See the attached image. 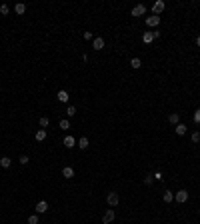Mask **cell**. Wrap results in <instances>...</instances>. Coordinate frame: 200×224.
<instances>
[{
	"label": "cell",
	"mask_w": 200,
	"mask_h": 224,
	"mask_svg": "<svg viewBox=\"0 0 200 224\" xmlns=\"http://www.w3.org/2000/svg\"><path fill=\"white\" fill-rule=\"evenodd\" d=\"M28 162H30V158L26 156V154H24V156H20V164H28Z\"/></svg>",
	"instance_id": "obj_29"
},
{
	"label": "cell",
	"mask_w": 200,
	"mask_h": 224,
	"mask_svg": "<svg viewBox=\"0 0 200 224\" xmlns=\"http://www.w3.org/2000/svg\"><path fill=\"white\" fill-rule=\"evenodd\" d=\"M46 210H48V202L46 200H40V202L36 204V214H44Z\"/></svg>",
	"instance_id": "obj_7"
},
{
	"label": "cell",
	"mask_w": 200,
	"mask_h": 224,
	"mask_svg": "<svg viewBox=\"0 0 200 224\" xmlns=\"http://www.w3.org/2000/svg\"><path fill=\"white\" fill-rule=\"evenodd\" d=\"M196 44H198V46H200V36H196Z\"/></svg>",
	"instance_id": "obj_32"
},
{
	"label": "cell",
	"mask_w": 200,
	"mask_h": 224,
	"mask_svg": "<svg viewBox=\"0 0 200 224\" xmlns=\"http://www.w3.org/2000/svg\"><path fill=\"white\" fill-rule=\"evenodd\" d=\"M114 218H116L114 210H106V212H104V216H102V224H112V222H114Z\"/></svg>",
	"instance_id": "obj_2"
},
{
	"label": "cell",
	"mask_w": 200,
	"mask_h": 224,
	"mask_svg": "<svg viewBox=\"0 0 200 224\" xmlns=\"http://www.w3.org/2000/svg\"><path fill=\"white\" fill-rule=\"evenodd\" d=\"M28 224H38V216H36V214L28 216Z\"/></svg>",
	"instance_id": "obj_23"
},
{
	"label": "cell",
	"mask_w": 200,
	"mask_h": 224,
	"mask_svg": "<svg viewBox=\"0 0 200 224\" xmlns=\"http://www.w3.org/2000/svg\"><path fill=\"white\" fill-rule=\"evenodd\" d=\"M66 114H68V118H70V116H74V114H76V108H74V106H68Z\"/></svg>",
	"instance_id": "obj_24"
},
{
	"label": "cell",
	"mask_w": 200,
	"mask_h": 224,
	"mask_svg": "<svg viewBox=\"0 0 200 224\" xmlns=\"http://www.w3.org/2000/svg\"><path fill=\"white\" fill-rule=\"evenodd\" d=\"M172 200H174V194H172V192H168V190H164V202L170 204Z\"/></svg>",
	"instance_id": "obj_18"
},
{
	"label": "cell",
	"mask_w": 200,
	"mask_h": 224,
	"mask_svg": "<svg viewBox=\"0 0 200 224\" xmlns=\"http://www.w3.org/2000/svg\"><path fill=\"white\" fill-rule=\"evenodd\" d=\"M146 14V6L144 4H136L132 8V16H144Z\"/></svg>",
	"instance_id": "obj_4"
},
{
	"label": "cell",
	"mask_w": 200,
	"mask_h": 224,
	"mask_svg": "<svg viewBox=\"0 0 200 224\" xmlns=\"http://www.w3.org/2000/svg\"><path fill=\"white\" fill-rule=\"evenodd\" d=\"M64 146H66V148H72V146H76V140H74L72 138V136H66V138H64Z\"/></svg>",
	"instance_id": "obj_10"
},
{
	"label": "cell",
	"mask_w": 200,
	"mask_h": 224,
	"mask_svg": "<svg viewBox=\"0 0 200 224\" xmlns=\"http://www.w3.org/2000/svg\"><path fill=\"white\" fill-rule=\"evenodd\" d=\"M152 12H154V16H160V12H164V2L162 0H158V2L152 4Z\"/></svg>",
	"instance_id": "obj_3"
},
{
	"label": "cell",
	"mask_w": 200,
	"mask_h": 224,
	"mask_svg": "<svg viewBox=\"0 0 200 224\" xmlns=\"http://www.w3.org/2000/svg\"><path fill=\"white\" fill-rule=\"evenodd\" d=\"M186 130H188V128L184 126V124H176V128H174V132L178 136H184V134H186Z\"/></svg>",
	"instance_id": "obj_11"
},
{
	"label": "cell",
	"mask_w": 200,
	"mask_h": 224,
	"mask_svg": "<svg viewBox=\"0 0 200 224\" xmlns=\"http://www.w3.org/2000/svg\"><path fill=\"white\" fill-rule=\"evenodd\" d=\"M146 24H148L150 28H156V26L160 24V16H146Z\"/></svg>",
	"instance_id": "obj_5"
},
{
	"label": "cell",
	"mask_w": 200,
	"mask_h": 224,
	"mask_svg": "<svg viewBox=\"0 0 200 224\" xmlns=\"http://www.w3.org/2000/svg\"><path fill=\"white\" fill-rule=\"evenodd\" d=\"M174 200H176V202H180V204H182V202H186V200H188V192H186V190H180V192H176V194H174Z\"/></svg>",
	"instance_id": "obj_6"
},
{
	"label": "cell",
	"mask_w": 200,
	"mask_h": 224,
	"mask_svg": "<svg viewBox=\"0 0 200 224\" xmlns=\"http://www.w3.org/2000/svg\"><path fill=\"white\" fill-rule=\"evenodd\" d=\"M142 40H144L146 44H150V42L154 40V34H152V32H144V34H142Z\"/></svg>",
	"instance_id": "obj_15"
},
{
	"label": "cell",
	"mask_w": 200,
	"mask_h": 224,
	"mask_svg": "<svg viewBox=\"0 0 200 224\" xmlns=\"http://www.w3.org/2000/svg\"><path fill=\"white\" fill-rule=\"evenodd\" d=\"M130 66L134 68V70H136V68H140L142 66V62H140V58H132L130 60Z\"/></svg>",
	"instance_id": "obj_19"
},
{
	"label": "cell",
	"mask_w": 200,
	"mask_h": 224,
	"mask_svg": "<svg viewBox=\"0 0 200 224\" xmlns=\"http://www.w3.org/2000/svg\"><path fill=\"white\" fill-rule=\"evenodd\" d=\"M36 140H38V142H42V140H46V130H44V128H40V130H36Z\"/></svg>",
	"instance_id": "obj_13"
},
{
	"label": "cell",
	"mask_w": 200,
	"mask_h": 224,
	"mask_svg": "<svg viewBox=\"0 0 200 224\" xmlns=\"http://www.w3.org/2000/svg\"><path fill=\"white\" fill-rule=\"evenodd\" d=\"M106 202H108V206H118V202H120V196H118V192H108V196H106Z\"/></svg>",
	"instance_id": "obj_1"
},
{
	"label": "cell",
	"mask_w": 200,
	"mask_h": 224,
	"mask_svg": "<svg viewBox=\"0 0 200 224\" xmlns=\"http://www.w3.org/2000/svg\"><path fill=\"white\" fill-rule=\"evenodd\" d=\"M190 138H192V142H198V140H200V132H192Z\"/></svg>",
	"instance_id": "obj_27"
},
{
	"label": "cell",
	"mask_w": 200,
	"mask_h": 224,
	"mask_svg": "<svg viewBox=\"0 0 200 224\" xmlns=\"http://www.w3.org/2000/svg\"><path fill=\"white\" fill-rule=\"evenodd\" d=\"M60 128H62V130H68V128H70L68 118H62V120H60Z\"/></svg>",
	"instance_id": "obj_21"
},
{
	"label": "cell",
	"mask_w": 200,
	"mask_h": 224,
	"mask_svg": "<svg viewBox=\"0 0 200 224\" xmlns=\"http://www.w3.org/2000/svg\"><path fill=\"white\" fill-rule=\"evenodd\" d=\"M152 176H154V180H162V178H164V174H162V172H154Z\"/></svg>",
	"instance_id": "obj_28"
},
{
	"label": "cell",
	"mask_w": 200,
	"mask_h": 224,
	"mask_svg": "<svg viewBox=\"0 0 200 224\" xmlns=\"http://www.w3.org/2000/svg\"><path fill=\"white\" fill-rule=\"evenodd\" d=\"M58 100L60 102H68V92H66V90H60L58 92Z\"/></svg>",
	"instance_id": "obj_17"
},
{
	"label": "cell",
	"mask_w": 200,
	"mask_h": 224,
	"mask_svg": "<svg viewBox=\"0 0 200 224\" xmlns=\"http://www.w3.org/2000/svg\"><path fill=\"white\" fill-rule=\"evenodd\" d=\"M194 122H198V124H200V108L194 112Z\"/></svg>",
	"instance_id": "obj_30"
},
{
	"label": "cell",
	"mask_w": 200,
	"mask_h": 224,
	"mask_svg": "<svg viewBox=\"0 0 200 224\" xmlns=\"http://www.w3.org/2000/svg\"><path fill=\"white\" fill-rule=\"evenodd\" d=\"M14 10H16V14H24V12H26V4H22V2H18V4L14 6Z\"/></svg>",
	"instance_id": "obj_16"
},
{
	"label": "cell",
	"mask_w": 200,
	"mask_h": 224,
	"mask_svg": "<svg viewBox=\"0 0 200 224\" xmlns=\"http://www.w3.org/2000/svg\"><path fill=\"white\" fill-rule=\"evenodd\" d=\"M38 124H40V128H46V126H48V124H50V120H48V118H46V116H42V118H40V120H38Z\"/></svg>",
	"instance_id": "obj_22"
},
{
	"label": "cell",
	"mask_w": 200,
	"mask_h": 224,
	"mask_svg": "<svg viewBox=\"0 0 200 224\" xmlns=\"http://www.w3.org/2000/svg\"><path fill=\"white\" fill-rule=\"evenodd\" d=\"M152 182H154V176H150V174H148V176H144V184H152Z\"/></svg>",
	"instance_id": "obj_25"
},
{
	"label": "cell",
	"mask_w": 200,
	"mask_h": 224,
	"mask_svg": "<svg viewBox=\"0 0 200 224\" xmlns=\"http://www.w3.org/2000/svg\"><path fill=\"white\" fill-rule=\"evenodd\" d=\"M92 48H94V50H102V48H104V40L100 38V36H98V38H94L92 40Z\"/></svg>",
	"instance_id": "obj_8"
},
{
	"label": "cell",
	"mask_w": 200,
	"mask_h": 224,
	"mask_svg": "<svg viewBox=\"0 0 200 224\" xmlns=\"http://www.w3.org/2000/svg\"><path fill=\"white\" fill-rule=\"evenodd\" d=\"M62 176H64V178H74V168H70V166H64V168H62Z\"/></svg>",
	"instance_id": "obj_9"
},
{
	"label": "cell",
	"mask_w": 200,
	"mask_h": 224,
	"mask_svg": "<svg viewBox=\"0 0 200 224\" xmlns=\"http://www.w3.org/2000/svg\"><path fill=\"white\" fill-rule=\"evenodd\" d=\"M168 120H170V124H178V120H180V116L176 114V112H172L170 116H168Z\"/></svg>",
	"instance_id": "obj_20"
},
{
	"label": "cell",
	"mask_w": 200,
	"mask_h": 224,
	"mask_svg": "<svg viewBox=\"0 0 200 224\" xmlns=\"http://www.w3.org/2000/svg\"><path fill=\"white\" fill-rule=\"evenodd\" d=\"M10 164H12V160H10L8 156H2V158H0V166H2V168H8Z\"/></svg>",
	"instance_id": "obj_14"
},
{
	"label": "cell",
	"mask_w": 200,
	"mask_h": 224,
	"mask_svg": "<svg viewBox=\"0 0 200 224\" xmlns=\"http://www.w3.org/2000/svg\"><path fill=\"white\" fill-rule=\"evenodd\" d=\"M88 144H90V142H88V138H86V136H82V138L78 140L76 146H78V148H82V150H86V148H88Z\"/></svg>",
	"instance_id": "obj_12"
},
{
	"label": "cell",
	"mask_w": 200,
	"mask_h": 224,
	"mask_svg": "<svg viewBox=\"0 0 200 224\" xmlns=\"http://www.w3.org/2000/svg\"><path fill=\"white\" fill-rule=\"evenodd\" d=\"M0 12H2V14H4V16H6V14L10 12V8H8V6H6V4H2V6H0Z\"/></svg>",
	"instance_id": "obj_26"
},
{
	"label": "cell",
	"mask_w": 200,
	"mask_h": 224,
	"mask_svg": "<svg viewBox=\"0 0 200 224\" xmlns=\"http://www.w3.org/2000/svg\"><path fill=\"white\" fill-rule=\"evenodd\" d=\"M84 40H94V36H92V32H84Z\"/></svg>",
	"instance_id": "obj_31"
}]
</instances>
